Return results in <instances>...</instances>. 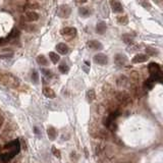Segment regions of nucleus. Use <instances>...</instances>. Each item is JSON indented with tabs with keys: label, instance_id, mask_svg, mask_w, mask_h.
Returning a JSON list of instances; mask_svg holds the SVG:
<instances>
[{
	"label": "nucleus",
	"instance_id": "obj_36",
	"mask_svg": "<svg viewBox=\"0 0 163 163\" xmlns=\"http://www.w3.org/2000/svg\"><path fill=\"white\" fill-rule=\"evenodd\" d=\"M103 91H104V93H106V94H109L110 92H112V88L109 86L108 84H106V85H104Z\"/></svg>",
	"mask_w": 163,
	"mask_h": 163
},
{
	"label": "nucleus",
	"instance_id": "obj_25",
	"mask_svg": "<svg viewBox=\"0 0 163 163\" xmlns=\"http://www.w3.org/2000/svg\"><path fill=\"white\" fill-rule=\"evenodd\" d=\"M49 57H50V59H51V61L54 63V64H56V63L60 60V56L58 55L57 53H55V52H50L49 53Z\"/></svg>",
	"mask_w": 163,
	"mask_h": 163
},
{
	"label": "nucleus",
	"instance_id": "obj_6",
	"mask_svg": "<svg viewBox=\"0 0 163 163\" xmlns=\"http://www.w3.org/2000/svg\"><path fill=\"white\" fill-rule=\"evenodd\" d=\"M77 29L73 27H65L60 30V35L65 39H73L77 36Z\"/></svg>",
	"mask_w": 163,
	"mask_h": 163
},
{
	"label": "nucleus",
	"instance_id": "obj_19",
	"mask_svg": "<svg viewBox=\"0 0 163 163\" xmlns=\"http://www.w3.org/2000/svg\"><path fill=\"white\" fill-rule=\"evenodd\" d=\"M86 98H87L88 102L92 103L93 101H94L95 99H96V92H95V90L90 89L89 91H88V92H87V95H86Z\"/></svg>",
	"mask_w": 163,
	"mask_h": 163
},
{
	"label": "nucleus",
	"instance_id": "obj_31",
	"mask_svg": "<svg viewBox=\"0 0 163 163\" xmlns=\"http://www.w3.org/2000/svg\"><path fill=\"white\" fill-rule=\"evenodd\" d=\"M107 127L108 130H110L111 132H115V130H116V127H117V125H116L115 122H114V120H111V121L109 122L108 125H107V127Z\"/></svg>",
	"mask_w": 163,
	"mask_h": 163
},
{
	"label": "nucleus",
	"instance_id": "obj_11",
	"mask_svg": "<svg viewBox=\"0 0 163 163\" xmlns=\"http://www.w3.org/2000/svg\"><path fill=\"white\" fill-rule=\"evenodd\" d=\"M110 6H111L112 11L115 12V13H120V12L124 11V7H122L121 3H120L118 0H111Z\"/></svg>",
	"mask_w": 163,
	"mask_h": 163
},
{
	"label": "nucleus",
	"instance_id": "obj_7",
	"mask_svg": "<svg viewBox=\"0 0 163 163\" xmlns=\"http://www.w3.org/2000/svg\"><path fill=\"white\" fill-rule=\"evenodd\" d=\"M71 13V8L67 4H62L58 7L57 15L61 18H67Z\"/></svg>",
	"mask_w": 163,
	"mask_h": 163
},
{
	"label": "nucleus",
	"instance_id": "obj_5",
	"mask_svg": "<svg viewBox=\"0 0 163 163\" xmlns=\"http://www.w3.org/2000/svg\"><path fill=\"white\" fill-rule=\"evenodd\" d=\"M24 20H26L27 23H33V22H37V20L40 18V15L39 13L37 11H35V10H26L25 12H24Z\"/></svg>",
	"mask_w": 163,
	"mask_h": 163
},
{
	"label": "nucleus",
	"instance_id": "obj_14",
	"mask_svg": "<svg viewBox=\"0 0 163 163\" xmlns=\"http://www.w3.org/2000/svg\"><path fill=\"white\" fill-rule=\"evenodd\" d=\"M147 59H148V55L139 53V54H137L132 59V62L133 63H143V62H145V61H147Z\"/></svg>",
	"mask_w": 163,
	"mask_h": 163
},
{
	"label": "nucleus",
	"instance_id": "obj_9",
	"mask_svg": "<svg viewBox=\"0 0 163 163\" xmlns=\"http://www.w3.org/2000/svg\"><path fill=\"white\" fill-rule=\"evenodd\" d=\"M116 86L119 88H127L130 86V79L127 76H119L116 79Z\"/></svg>",
	"mask_w": 163,
	"mask_h": 163
},
{
	"label": "nucleus",
	"instance_id": "obj_35",
	"mask_svg": "<svg viewBox=\"0 0 163 163\" xmlns=\"http://www.w3.org/2000/svg\"><path fill=\"white\" fill-rule=\"evenodd\" d=\"M52 153H53V155H54L55 157H57L58 159L61 158V155H60L59 150H57V149H56L55 147H52Z\"/></svg>",
	"mask_w": 163,
	"mask_h": 163
},
{
	"label": "nucleus",
	"instance_id": "obj_3",
	"mask_svg": "<svg viewBox=\"0 0 163 163\" xmlns=\"http://www.w3.org/2000/svg\"><path fill=\"white\" fill-rule=\"evenodd\" d=\"M148 68H149V71H150V74H151L150 79L152 80V81L161 83L162 82V71H161V67H160V65L158 64V63L152 62L149 64Z\"/></svg>",
	"mask_w": 163,
	"mask_h": 163
},
{
	"label": "nucleus",
	"instance_id": "obj_12",
	"mask_svg": "<svg viewBox=\"0 0 163 163\" xmlns=\"http://www.w3.org/2000/svg\"><path fill=\"white\" fill-rule=\"evenodd\" d=\"M88 47L92 50H102L103 45L101 44V42H99L98 40H91L88 42Z\"/></svg>",
	"mask_w": 163,
	"mask_h": 163
},
{
	"label": "nucleus",
	"instance_id": "obj_4",
	"mask_svg": "<svg viewBox=\"0 0 163 163\" xmlns=\"http://www.w3.org/2000/svg\"><path fill=\"white\" fill-rule=\"evenodd\" d=\"M115 97H116V100L118 101L122 106L130 105V104L132 103V98H130V94L124 92V91H122V92H117Z\"/></svg>",
	"mask_w": 163,
	"mask_h": 163
},
{
	"label": "nucleus",
	"instance_id": "obj_21",
	"mask_svg": "<svg viewBox=\"0 0 163 163\" xmlns=\"http://www.w3.org/2000/svg\"><path fill=\"white\" fill-rule=\"evenodd\" d=\"M79 13H80L81 17H89L91 13H92V11H91V9L88 8V7H81V8L79 9Z\"/></svg>",
	"mask_w": 163,
	"mask_h": 163
},
{
	"label": "nucleus",
	"instance_id": "obj_16",
	"mask_svg": "<svg viewBox=\"0 0 163 163\" xmlns=\"http://www.w3.org/2000/svg\"><path fill=\"white\" fill-rule=\"evenodd\" d=\"M43 95L45 96V97H47V98H49V99H53V98L56 97L55 92L51 89V88H49V87L43 88Z\"/></svg>",
	"mask_w": 163,
	"mask_h": 163
},
{
	"label": "nucleus",
	"instance_id": "obj_18",
	"mask_svg": "<svg viewBox=\"0 0 163 163\" xmlns=\"http://www.w3.org/2000/svg\"><path fill=\"white\" fill-rule=\"evenodd\" d=\"M106 150V144L102 142V143H99L96 145L95 147V152H96V155H101L103 154L104 152Z\"/></svg>",
	"mask_w": 163,
	"mask_h": 163
},
{
	"label": "nucleus",
	"instance_id": "obj_10",
	"mask_svg": "<svg viewBox=\"0 0 163 163\" xmlns=\"http://www.w3.org/2000/svg\"><path fill=\"white\" fill-rule=\"evenodd\" d=\"M127 61H129V59H127V56L124 54H120L119 53V54H116L114 56V62L118 66H124L127 63Z\"/></svg>",
	"mask_w": 163,
	"mask_h": 163
},
{
	"label": "nucleus",
	"instance_id": "obj_13",
	"mask_svg": "<svg viewBox=\"0 0 163 163\" xmlns=\"http://www.w3.org/2000/svg\"><path fill=\"white\" fill-rule=\"evenodd\" d=\"M56 51L61 55H65L68 53L69 48L65 43H59V44L56 45Z\"/></svg>",
	"mask_w": 163,
	"mask_h": 163
},
{
	"label": "nucleus",
	"instance_id": "obj_24",
	"mask_svg": "<svg viewBox=\"0 0 163 163\" xmlns=\"http://www.w3.org/2000/svg\"><path fill=\"white\" fill-rule=\"evenodd\" d=\"M117 23L119 24V25H127L129 24V17H127V15H119V17H117Z\"/></svg>",
	"mask_w": 163,
	"mask_h": 163
},
{
	"label": "nucleus",
	"instance_id": "obj_28",
	"mask_svg": "<svg viewBox=\"0 0 163 163\" xmlns=\"http://www.w3.org/2000/svg\"><path fill=\"white\" fill-rule=\"evenodd\" d=\"M58 69H59V71L61 74H67L68 71H69V67L67 66V64L66 63H61V64L59 65V67H58Z\"/></svg>",
	"mask_w": 163,
	"mask_h": 163
},
{
	"label": "nucleus",
	"instance_id": "obj_1",
	"mask_svg": "<svg viewBox=\"0 0 163 163\" xmlns=\"http://www.w3.org/2000/svg\"><path fill=\"white\" fill-rule=\"evenodd\" d=\"M20 150V142H18L17 140L10 142V143H8L7 145L4 146L3 152L0 154V161L3 162V163H6L11 158H13L15 155L18 154Z\"/></svg>",
	"mask_w": 163,
	"mask_h": 163
},
{
	"label": "nucleus",
	"instance_id": "obj_2",
	"mask_svg": "<svg viewBox=\"0 0 163 163\" xmlns=\"http://www.w3.org/2000/svg\"><path fill=\"white\" fill-rule=\"evenodd\" d=\"M0 85L9 88H17L20 86V80L12 74L0 71Z\"/></svg>",
	"mask_w": 163,
	"mask_h": 163
},
{
	"label": "nucleus",
	"instance_id": "obj_26",
	"mask_svg": "<svg viewBox=\"0 0 163 163\" xmlns=\"http://www.w3.org/2000/svg\"><path fill=\"white\" fill-rule=\"evenodd\" d=\"M122 40H124V43L127 44V45L133 44V40L132 37H130V35H129V34H124V36H122Z\"/></svg>",
	"mask_w": 163,
	"mask_h": 163
},
{
	"label": "nucleus",
	"instance_id": "obj_33",
	"mask_svg": "<svg viewBox=\"0 0 163 163\" xmlns=\"http://www.w3.org/2000/svg\"><path fill=\"white\" fill-rule=\"evenodd\" d=\"M32 81H33L35 84H38V82H39V76H38V73L37 71H33L32 73Z\"/></svg>",
	"mask_w": 163,
	"mask_h": 163
},
{
	"label": "nucleus",
	"instance_id": "obj_27",
	"mask_svg": "<svg viewBox=\"0 0 163 163\" xmlns=\"http://www.w3.org/2000/svg\"><path fill=\"white\" fill-rule=\"evenodd\" d=\"M146 52H147V55H150V56L158 55V51H157V49H155V48H153V47H147Z\"/></svg>",
	"mask_w": 163,
	"mask_h": 163
},
{
	"label": "nucleus",
	"instance_id": "obj_23",
	"mask_svg": "<svg viewBox=\"0 0 163 163\" xmlns=\"http://www.w3.org/2000/svg\"><path fill=\"white\" fill-rule=\"evenodd\" d=\"M99 132H100V129L96 125H91L90 127V135L92 136L93 138H98Z\"/></svg>",
	"mask_w": 163,
	"mask_h": 163
},
{
	"label": "nucleus",
	"instance_id": "obj_29",
	"mask_svg": "<svg viewBox=\"0 0 163 163\" xmlns=\"http://www.w3.org/2000/svg\"><path fill=\"white\" fill-rule=\"evenodd\" d=\"M154 86V81H152L151 79L147 80V81L144 83V88H145L146 90H151L152 88Z\"/></svg>",
	"mask_w": 163,
	"mask_h": 163
},
{
	"label": "nucleus",
	"instance_id": "obj_30",
	"mask_svg": "<svg viewBox=\"0 0 163 163\" xmlns=\"http://www.w3.org/2000/svg\"><path fill=\"white\" fill-rule=\"evenodd\" d=\"M141 5L145 9H147V10H149V9L152 8V5H151L150 2L148 1V0H141Z\"/></svg>",
	"mask_w": 163,
	"mask_h": 163
},
{
	"label": "nucleus",
	"instance_id": "obj_38",
	"mask_svg": "<svg viewBox=\"0 0 163 163\" xmlns=\"http://www.w3.org/2000/svg\"><path fill=\"white\" fill-rule=\"evenodd\" d=\"M76 1L77 2V3H80V4H84V3H86V2H87V0H76Z\"/></svg>",
	"mask_w": 163,
	"mask_h": 163
},
{
	"label": "nucleus",
	"instance_id": "obj_22",
	"mask_svg": "<svg viewBox=\"0 0 163 163\" xmlns=\"http://www.w3.org/2000/svg\"><path fill=\"white\" fill-rule=\"evenodd\" d=\"M37 62H38V64L41 65V66H47L48 65V60L44 55H39L38 57H37Z\"/></svg>",
	"mask_w": 163,
	"mask_h": 163
},
{
	"label": "nucleus",
	"instance_id": "obj_17",
	"mask_svg": "<svg viewBox=\"0 0 163 163\" xmlns=\"http://www.w3.org/2000/svg\"><path fill=\"white\" fill-rule=\"evenodd\" d=\"M107 30V25H106L104 22H100L97 24V27H96V32L99 35H103Z\"/></svg>",
	"mask_w": 163,
	"mask_h": 163
},
{
	"label": "nucleus",
	"instance_id": "obj_37",
	"mask_svg": "<svg viewBox=\"0 0 163 163\" xmlns=\"http://www.w3.org/2000/svg\"><path fill=\"white\" fill-rule=\"evenodd\" d=\"M100 163H114V162H113V160L110 158V157H106V158L101 159Z\"/></svg>",
	"mask_w": 163,
	"mask_h": 163
},
{
	"label": "nucleus",
	"instance_id": "obj_39",
	"mask_svg": "<svg viewBox=\"0 0 163 163\" xmlns=\"http://www.w3.org/2000/svg\"><path fill=\"white\" fill-rule=\"evenodd\" d=\"M35 132H36V133L39 135V130H38V129H37V127H35Z\"/></svg>",
	"mask_w": 163,
	"mask_h": 163
},
{
	"label": "nucleus",
	"instance_id": "obj_20",
	"mask_svg": "<svg viewBox=\"0 0 163 163\" xmlns=\"http://www.w3.org/2000/svg\"><path fill=\"white\" fill-rule=\"evenodd\" d=\"M47 135H48V138H49L50 140L54 141L56 136H57V133H56V130L54 129V127H48V130H47Z\"/></svg>",
	"mask_w": 163,
	"mask_h": 163
},
{
	"label": "nucleus",
	"instance_id": "obj_15",
	"mask_svg": "<svg viewBox=\"0 0 163 163\" xmlns=\"http://www.w3.org/2000/svg\"><path fill=\"white\" fill-rule=\"evenodd\" d=\"M20 28H22L23 30H25L26 32H29V33H33V32L37 31V26L33 25V24H29V23L20 24Z\"/></svg>",
	"mask_w": 163,
	"mask_h": 163
},
{
	"label": "nucleus",
	"instance_id": "obj_32",
	"mask_svg": "<svg viewBox=\"0 0 163 163\" xmlns=\"http://www.w3.org/2000/svg\"><path fill=\"white\" fill-rule=\"evenodd\" d=\"M41 71H42V74H43L46 77H52V76H53L52 71H50V69H48V68H42Z\"/></svg>",
	"mask_w": 163,
	"mask_h": 163
},
{
	"label": "nucleus",
	"instance_id": "obj_8",
	"mask_svg": "<svg viewBox=\"0 0 163 163\" xmlns=\"http://www.w3.org/2000/svg\"><path fill=\"white\" fill-rule=\"evenodd\" d=\"M93 60L96 64H100V65H106L108 63V57L103 53H98L93 57Z\"/></svg>",
	"mask_w": 163,
	"mask_h": 163
},
{
	"label": "nucleus",
	"instance_id": "obj_34",
	"mask_svg": "<svg viewBox=\"0 0 163 163\" xmlns=\"http://www.w3.org/2000/svg\"><path fill=\"white\" fill-rule=\"evenodd\" d=\"M130 79H132L133 82H138L139 79H140V77H139V74L137 73V71H133V73L130 74Z\"/></svg>",
	"mask_w": 163,
	"mask_h": 163
}]
</instances>
